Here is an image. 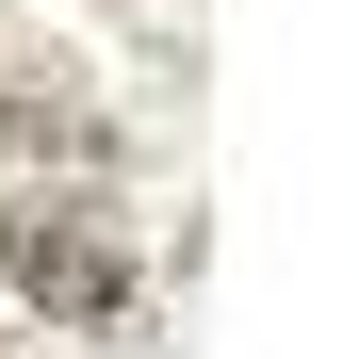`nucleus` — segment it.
<instances>
[{
    "label": "nucleus",
    "mask_w": 359,
    "mask_h": 359,
    "mask_svg": "<svg viewBox=\"0 0 359 359\" xmlns=\"http://www.w3.org/2000/svg\"><path fill=\"white\" fill-rule=\"evenodd\" d=\"M0 262H17V294L49 327H114L131 311V229H114V196H17L0 212Z\"/></svg>",
    "instance_id": "nucleus-1"
},
{
    "label": "nucleus",
    "mask_w": 359,
    "mask_h": 359,
    "mask_svg": "<svg viewBox=\"0 0 359 359\" xmlns=\"http://www.w3.org/2000/svg\"><path fill=\"white\" fill-rule=\"evenodd\" d=\"M0 359H17V343H0Z\"/></svg>",
    "instance_id": "nucleus-2"
}]
</instances>
